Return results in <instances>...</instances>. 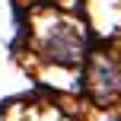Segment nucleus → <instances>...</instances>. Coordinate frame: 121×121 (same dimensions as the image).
<instances>
[{
    "label": "nucleus",
    "instance_id": "nucleus-1",
    "mask_svg": "<svg viewBox=\"0 0 121 121\" xmlns=\"http://www.w3.org/2000/svg\"><path fill=\"white\" fill-rule=\"evenodd\" d=\"M96 80H99V86L108 83V92H115L118 86H121V80H118V73L112 70V64H102V67H99V70H96Z\"/></svg>",
    "mask_w": 121,
    "mask_h": 121
}]
</instances>
